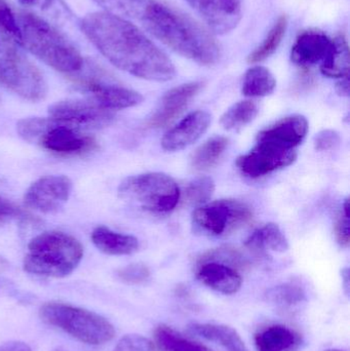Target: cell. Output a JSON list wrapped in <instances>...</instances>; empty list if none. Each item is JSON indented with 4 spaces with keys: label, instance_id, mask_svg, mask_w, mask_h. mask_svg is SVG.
Instances as JSON below:
<instances>
[{
    "label": "cell",
    "instance_id": "1",
    "mask_svg": "<svg viewBox=\"0 0 350 351\" xmlns=\"http://www.w3.org/2000/svg\"><path fill=\"white\" fill-rule=\"evenodd\" d=\"M80 28L111 64L131 75L158 82L176 75L170 58L125 19L95 12L82 19Z\"/></svg>",
    "mask_w": 350,
    "mask_h": 351
},
{
    "label": "cell",
    "instance_id": "2",
    "mask_svg": "<svg viewBox=\"0 0 350 351\" xmlns=\"http://www.w3.org/2000/svg\"><path fill=\"white\" fill-rule=\"evenodd\" d=\"M139 22L172 51L201 65H214L221 57L220 45L205 27L164 2L149 0Z\"/></svg>",
    "mask_w": 350,
    "mask_h": 351
},
{
    "label": "cell",
    "instance_id": "3",
    "mask_svg": "<svg viewBox=\"0 0 350 351\" xmlns=\"http://www.w3.org/2000/svg\"><path fill=\"white\" fill-rule=\"evenodd\" d=\"M16 18L21 47L62 73L74 74L82 69V53L58 27L26 10L18 12Z\"/></svg>",
    "mask_w": 350,
    "mask_h": 351
},
{
    "label": "cell",
    "instance_id": "4",
    "mask_svg": "<svg viewBox=\"0 0 350 351\" xmlns=\"http://www.w3.org/2000/svg\"><path fill=\"white\" fill-rule=\"evenodd\" d=\"M82 257L84 247L75 237L61 231H47L29 243L24 269L42 278H65L75 270Z\"/></svg>",
    "mask_w": 350,
    "mask_h": 351
},
{
    "label": "cell",
    "instance_id": "5",
    "mask_svg": "<svg viewBox=\"0 0 350 351\" xmlns=\"http://www.w3.org/2000/svg\"><path fill=\"white\" fill-rule=\"evenodd\" d=\"M16 131L25 141L62 156H78L98 148L96 140L84 134L82 130L51 117L22 119L16 125Z\"/></svg>",
    "mask_w": 350,
    "mask_h": 351
},
{
    "label": "cell",
    "instance_id": "6",
    "mask_svg": "<svg viewBox=\"0 0 350 351\" xmlns=\"http://www.w3.org/2000/svg\"><path fill=\"white\" fill-rule=\"evenodd\" d=\"M39 313L45 323L88 346H102L115 336L114 327L105 317L72 305L49 302L41 306Z\"/></svg>",
    "mask_w": 350,
    "mask_h": 351
},
{
    "label": "cell",
    "instance_id": "7",
    "mask_svg": "<svg viewBox=\"0 0 350 351\" xmlns=\"http://www.w3.org/2000/svg\"><path fill=\"white\" fill-rule=\"evenodd\" d=\"M118 195L147 212L164 214L176 208L181 192L170 176L146 173L123 180L118 187Z\"/></svg>",
    "mask_w": 350,
    "mask_h": 351
},
{
    "label": "cell",
    "instance_id": "8",
    "mask_svg": "<svg viewBox=\"0 0 350 351\" xmlns=\"http://www.w3.org/2000/svg\"><path fill=\"white\" fill-rule=\"evenodd\" d=\"M0 84L33 102L47 96L45 76L16 45L0 47Z\"/></svg>",
    "mask_w": 350,
    "mask_h": 351
},
{
    "label": "cell",
    "instance_id": "9",
    "mask_svg": "<svg viewBox=\"0 0 350 351\" xmlns=\"http://www.w3.org/2000/svg\"><path fill=\"white\" fill-rule=\"evenodd\" d=\"M253 219L251 208L236 199H220L199 206L192 214L197 232L208 237L232 234Z\"/></svg>",
    "mask_w": 350,
    "mask_h": 351
},
{
    "label": "cell",
    "instance_id": "10",
    "mask_svg": "<svg viewBox=\"0 0 350 351\" xmlns=\"http://www.w3.org/2000/svg\"><path fill=\"white\" fill-rule=\"evenodd\" d=\"M78 88L88 95V99L109 110L131 108L141 104L143 96L111 80L98 67L88 68L86 73L72 74Z\"/></svg>",
    "mask_w": 350,
    "mask_h": 351
},
{
    "label": "cell",
    "instance_id": "11",
    "mask_svg": "<svg viewBox=\"0 0 350 351\" xmlns=\"http://www.w3.org/2000/svg\"><path fill=\"white\" fill-rule=\"evenodd\" d=\"M49 117L76 129L92 130L108 127L115 119L112 110L88 100H64L51 105Z\"/></svg>",
    "mask_w": 350,
    "mask_h": 351
},
{
    "label": "cell",
    "instance_id": "12",
    "mask_svg": "<svg viewBox=\"0 0 350 351\" xmlns=\"http://www.w3.org/2000/svg\"><path fill=\"white\" fill-rule=\"evenodd\" d=\"M72 181L66 176H47L35 181L27 190L24 202L27 208L41 214L58 212L69 199Z\"/></svg>",
    "mask_w": 350,
    "mask_h": 351
},
{
    "label": "cell",
    "instance_id": "13",
    "mask_svg": "<svg viewBox=\"0 0 350 351\" xmlns=\"http://www.w3.org/2000/svg\"><path fill=\"white\" fill-rule=\"evenodd\" d=\"M297 160L295 149H284L268 144L257 143L254 149L236 160V167L242 175L260 178L291 166Z\"/></svg>",
    "mask_w": 350,
    "mask_h": 351
},
{
    "label": "cell",
    "instance_id": "14",
    "mask_svg": "<svg viewBox=\"0 0 350 351\" xmlns=\"http://www.w3.org/2000/svg\"><path fill=\"white\" fill-rule=\"evenodd\" d=\"M205 21L210 28L219 34L234 30L242 10L240 0H186Z\"/></svg>",
    "mask_w": 350,
    "mask_h": 351
},
{
    "label": "cell",
    "instance_id": "15",
    "mask_svg": "<svg viewBox=\"0 0 350 351\" xmlns=\"http://www.w3.org/2000/svg\"><path fill=\"white\" fill-rule=\"evenodd\" d=\"M212 123L209 112L197 110L189 113L176 127L166 132L162 140V149L168 152H180L201 139Z\"/></svg>",
    "mask_w": 350,
    "mask_h": 351
},
{
    "label": "cell",
    "instance_id": "16",
    "mask_svg": "<svg viewBox=\"0 0 350 351\" xmlns=\"http://www.w3.org/2000/svg\"><path fill=\"white\" fill-rule=\"evenodd\" d=\"M308 133V121L303 115L295 114L263 130L257 136V143L268 144L284 149H295Z\"/></svg>",
    "mask_w": 350,
    "mask_h": 351
},
{
    "label": "cell",
    "instance_id": "17",
    "mask_svg": "<svg viewBox=\"0 0 350 351\" xmlns=\"http://www.w3.org/2000/svg\"><path fill=\"white\" fill-rule=\"evenodd\" d=\"M203 82H192L181 84L168 90L164 97L155 113L150 117L148 125L151 128L166 127L178 119L188 106L189 102L201 92Z\"/></svg>",
    "mask_w": 350,
    "mask_h": 351
},
{
    "label": "cell",
    "instance_id": "18",
    "mask_svg": "<svg viewBox=\"0 0 350 351\" xmlns=\"http://www.w3.org/2000/svg\"><path fill=\"white\" fill-rule=\"evenodd\" d=\"M331 45L332 39L322 31H303L292 47V61L300 67L316 65L326 58Z\"/></svg>",
    "mask_w": 350,
    "mask_h": 351
},
{
    "label": "cell",
    "instance_id": "19",
    "mask_svg": "<svg viewBox=\"0 0 350 351\" xmlns=\"http://www.w3.org/2000/svg\"><path fill=\"white\" fill-rule=\"evenodd\" d=\"M197 276L208 288L224 295L236 294L242 286V278L238 270L220 262H201Z\"/></svg>",
    "mask_w": 350,
    "mask_h": 351
},
{
    "label": "cell",
    "instance_id": "20",
    "mask_svg": "<svg viewBox=\"0 0 350 351\" xmlns=\"http://www.w3.org/2000/svg\"><path fill=\"white\" fill-rule=\"evenodd\" d=\"M258 351H299L302 336L285 325H271L259 330L255 335Z\"/></svg>",
    "mask_w": 350,
    "mask_h": 351
},
{
    "label": "cell",
    "instance_id": "21",
    "mask_svg": "<svg viewBox=\"0 0 350 351\" xmlns=\"http://www.w3.org/2000/svg\"><path fill=\"white\" fill-rule=\"evenodd\" d=\"M92 241L97 249L111 256L132 255L140 247L137 237L115 232L106 226L97 227L92 231Z\"/></svg>",
    "mask_w": 350,
    "mask_h": 351
},
{
    "label": "cell",
    "instance_id": "22",
    "mask_svg": "<svg viewBox=\"0 0 350 351\" xmlns=\"http://www.w3.org/2000/svg\"><path fill=\"white\" fill-rule=\"evenodd\" d=\"M26 12L36 14L53 26H67L74 22L73 12L64 0H18Z\"/></svg>",
    "mask_w": 350,
    "mask_h": 351
},
{
    "label": "cell",
    "instance_id": "23",
    "mask_svg": "<svg viewBox=\"0 0 350 351\" xmlns=\"http://www.w3.org/2000/svg\"><path fill=\"white\" fill-rule=\"evenodd\" d=\"M189 330L205 340L219 344L227 351H249L238 331L229 326L209 323L192 324Z\"/></svg>",
    "mask_w": 350,
    "mask_h": 351
},
{
    "label": "cell",
    "instance_id": "24",
    "mask_svg": "<svg viewBox=\"0 0 350 351\" xmlns=\"http://www.w3.org/2000/svg\"><path fill=\"white\" fill-rule=\"evenodd\" d=\"M350 53L347 37L341 34L332 39V45L323 60L321 71L327 77L343 78L349 76Z\"/></svg>",
    "mask_w": 350,
    "mask_h": 351
},
{
    "label": "cell",
    "instance_id": "25",
    "mask_svg": "<svg viewBox=\"0 0 350 351\" xmlns=\"http://www.w3.org/2000/svg\"><path fill=\"white\" fill-rule=\"evenodd\" d=\"M245 245L249 249L258 252L269 250L275 253H285L289 250L287 237L275 223H267L257 229L249 237Z\"/></svg>",
    "mask_w": 350,
    "mask_h": 351
},
{
    "label": "cell",
    "instance_id": "26",
    "mask_svg": "<svg viewBox=\"0 0 350 351\" xmlns=\"http://www.w3.org/2000/svg\"><path fill=\"white\" fill-rule=\"evenodd\" d=\"M153 338L154 344L160 351H213L203 344L188 339L166 325L156 327Z\"/></svg>",
    "mask_w": 350,
    "mask_h": 351
},
{
    "label": "cell",
    "instance_id": "27",
    "mask_svg": "<svg viewBox=\"0 0 350 351\" xmlns=\"http://www.w3.org/2000/svg\"><path fill=\"white\" fill-rule=\"evenodd\" d=\"M277 88L273 74L263 66H254L246 72L242 84V95L250 98L266 97Z\"/></svg>",
    "mask_w": 350,
    "mask_h": 351
},
{
    "label": "cell",
    "instance_id": "28",
    "mask_svg": "<svg viewBox=\"0 0 350 351\" xmlns=\"http://www.w3.org/2000/svg\"><path fill=\"white\" fill-rule=\"evenodd\" d=\"M228 143L227 138L220 136L208 140L193 152L190 158L191 167L197 171H207L213 168L223 156Z\"/></svg>",
    "mask_w": 350,
    "mask_h": 351
},
{
    "label": "cell",
    "instance_id": "29",
    "mask_svg": "<svg viewBox=\"0 0 350 351\" xmlns=\"http://www.w3.org/2000/svg\"><path fill=\"white\" fill-rule=\"evenodd\" d=\"M288 22L289 20L286 14H283L277 19V22L273 25L262 43L249 55L248 63H260V62L268 59L275 53L287 32Z\"/></svg>",
    "mask_w": 350,
    "mask_h": 351
},
{
    "label": "cell",
    "instance_id": "30",
    "mask_svg": "<svg viewBox=\"0 0 350 351\" xmlns=\"http://www.w3.org/2000/svg\"><path fill=\"white\" fill-rule=\"evenodd\" d=\"M258 112L256 103L251 100L240 101L222 115L220 123L227 131H238L252 123Z\"/></svg>",
    "mask_w": 350,
    "mask_h": 351
},
{
    "label": "cell",
    "instance_id": "31",
    "mask_svg": "<svg viewBox=\"0 0 350 351\" xmlns=\"http://www.w3.org/2000/svg\"><path fill=\"white\" fill-rule=\"evenodd\" d=\"M103 12L119 18L139 21L149 0H94Z\"/></svg>",
    "mask_w": 350,
    "mask_h": 351
},
{
    "label": "cell",
    "instance_id": "32",
    "mask_svg": "<svg viewBox=\"0 0 350 351\" xmlns=\"http://www.w3.org/2000/svg\"><path fill=\"white\" fill-rule=\"evenodd\" d=\"M21 47L16 14L6 0H0V47Z\"/></svg>",
    "mask_w": 350,
    "mask_h": 351
},
{
    "label": "cell",
    "instance_id": "33",
    "mask_svg": "<svg viewBox=\"0 0 350 351\" xmlns=\"http://www.w3.org/2000/svg\"><path fill=\"white\" fill-rule=\"evenodd\" d=\"M267 300L282 307H293L305 301V292L295 284H284L267 292Z\"/></svg>",
    "mask_w": 350,
    "mask_h": 351
},
{
    "label": "cell",
    "instance_id": "34",
    "mask_svg": "<svg viewBox=\"0 0 350 351\" xmlns=\"http://www.w3.org/2000/svg\"><path fill=\"white\" fill-rule=\"evenodd\" d=\"M215 191V182L210 177H199L189 182L185 188L184 195L186 204L191 206H201L207 204L208 200Z\"/></svg>",
    "mask_w": 350,
    "mask_h": 351
},
{
    "label": "cell",
    "instance_id": "35",
    "mask_svg": "<svg viewBox=\"0 0 350 351\" xmlns=\"http://www.w3.org/2000/svg\"><path fill=\"white\" fill-rule=\"evenodd\" d=\"M207 261L220 262V263L227 264V265L232 266V267L246 264V259L242 257V254L236 251V249H232V247H221V249L213 250V251L205 254L201 257L199 263Z\"/></svg>",
    "mask_w": 350,
    "mask_h": 351
},
{
    "label": "cell",
    "instance_id": "36",
    "mask_svg": "<svg viewBox=\"0 0 350 351\" xmlns=\"http://www.w3.org/2000/svg\"><path fill=\"white\" fill-rule=\"evenodd\" d=\"M121 282L129 285H140L147 282L150 278V270L145 264L134 263L121 268L117 271Z\"/></svg>",
    "mask_w": 350,
    "mask_h": 351
},
{
    "label": "cell",
    "instance_id": "37",
    "mask_svg": "<svg viewBox=\"0 0 350 351\" xmlns=\"http://www.w3.org/2000/svg\"><path fill=\"white\" fill-rule=\"evenodd\" d=\"M113 351H154V344L144 336L129 334L119 340Z\"/></svg>",
    "mask_w": 350,
    "mask_h": 351
},
{
    "label": "cell",
    "instance_id": "38",
    "mask_svg": "<svg viewBox=\"0 0 350 351\" xmlns=\"http://www.w3.org/2000/svg\"><path fill=\"white\" fill-rule=\"evenodd\" d=\"M335 235L337 241L342 247H349L350 243L349 230V200L345 199L342 210L335 223Z\"/></svg>",
    "mask_w": 350,
    "mask_h": 351
},
{
    "label": "cell",
    "instance_id": "39",
    "mask_svg": "<svg viewBox=\"0 0 350 351\" xmlns=\"http://www.w3.org/2000/svg\"><path fill=\"white\" fill-rule=\"evenodd\" d=\"M340 135L334 130H324L314 137V148L318 152L335 149L340 144Z\"/></svg>",
    "mask_w": 350,
    "mask_h": 351
},
{
    "label": "cell",
    "instance_id": "40",
    "mask_svg": "<svg viewBox=\"0 0 350 351\" xmlns=\"http://www.w3.org/2000/svg\"><path fill=\"white\" fill-rule=\"evenodd\" d=\"M24 213L16 204L0 196V223L6 222L12 219L21 218Z\"/></svg>",
    "mask_w": 350,
    "mask_h": 351
},
{
    "label": "cell",
    "instance_id": "41",
    "mask_svg": "<svg viewBox=\"0 0 350 351\" xmlns=\"http://www.w3.org/2000/svg\"><path fill=\"white\" fill-rule=\"evenodd\" d=\"M0 351H31V348L24 342L10 341L0 346Z\"/></svg>",
    "mask_w": 350,
    "mask_h": 351
},
{
    "label": "cell",
    "instance_id": "42",
    "mask_svg": "<svg viewBox=\"0 0 350 351\" xmlns=\"http://www.w3.org/2000/svg\"><path fill=\"white\" fill-rule=\"evenodd\" d=\"M336 92L341 97L349 96V76L340 78V80L337 82Z\"/></svg>",
    "mask_w": 350,
    "mask_h": 351
},
{
    "label": "cell",
    "instance_id": "43",
    "mask_svg": "<svg viewBox=\"0 0 350 351\" xmlns=\"http://www.w3.org/2000/svg\"><path fill=\"white\" fill-rule=\"evenodd\" d=\"M341 276H342L343 287H345V293L349 295V269L345 268L341 271Z\"/></svg>",
    "mask_w": 350,
    "mask_h": 351
},
{
    "label": "cell",
    "instance_id": "44",
    "mask_svg": "<svg viewBox=\"0 0 350 351\" xmlns=\"http://www.w3.org/2000/svg\"><path fill=\"white\" fill-rule=\"evenodd\" d=\"M326 351H343V350H326Z\"/></svg>",
    "mask_w": 350,
    "mask_h": 351
},
{
    "label": "cell",
    "instance_id": "45",
    "mask_svg": "<svg viewBox=\"0 0 350 351\" xmlns=\"http://www.w3.org/2000/svg\"><path fill=\"white\" fill-rule=\"evenodd\" d=\"M57 351H67V350H57Z\"/></svg>",
    "mask_w": 350,
    "mask_h": 351
}]
</instances>
